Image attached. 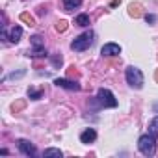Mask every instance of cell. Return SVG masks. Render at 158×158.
Returning <instances> with one entry per match:
<instances>
[{
  "label": "cell",
  "mask_w": 158,
  "mask_h": 158,
  "mask_svg": "<svg viewBox=\"0 0 158 158\" xmlns=\"http://www.w3.org/2000/svg\"><path fill=\"white\" fill-rule=\"evenodd\" d=\"M80 4H82V0H63L65 11H73V10H76V8H80Z\"/></svg>",
  "instance_id": "11"
},
{
  "label": "cell",
  "mask_w": 158,
  "mask_h": 158,
  "mask_svg": "<svg viewBox=\"0 0 158 158\" xmlns=\"http://www.w3.org/2000/svg\"><path fill=\"white\" fill-rule=\"evenodd\" d=\"M28 97L34 99V101H37V99L43 97V89H34V88H30V89H28Z\"/></svg>",
  "instance_id": "17"
},
{
  "label": "cell",
  "mask_w": 158,
  "mask_h": 158,
  "mask_svg": "<svg viewBox=\"0 0 158 158\" xmlns=\"http://www.w3.org/2000/svg\"><path fill=\"white\" fill-rule=\"evenodd\" d=\"M97 99H99L101 106H106V108H115L117 106V101H115L114 93L110 89H106V88H101L97 91Z\"/></svg>",
  "instance_id": "5"
},
{
  "label": "cell",
  "mask_w": 158,
  "mask_h": 158,
  "mask_svg": "<svg viewBox=\"0 0 158 158\" xmlns=\"http://www.w3.org/2000/svg\"><path fill=\"white\" fill-rule=\"evenodd\" d=\"M93 37H95V34H93L91 30H89V32H84V34L78 35L76 39H73L71 48H73V50H76V52H82V50H86V48H89V47H91Z\"/></svg>",
  "instance_id": "2"
},
{
  "label": "cell",
  "mask_w": 158,
  "mask_h": 158,
  "mask_svg": "<svg viewBox=\"0 0 158 158\" xmlns=\"http://www.w3.org/2000/svg\"><path fill=\"white\" fill-rule=\"evenodd\" d=\"M21 35H23V28H21V26H13V28L10 30V41H11V43H19Z\"/></svg>",
  "instance_id": "10"
},
{
  "label": "cell",
  "mask_w": 158,
  "mask_h": 158,
  "mask_svg": "<svg viewBox=\"0 0 158 158\" xmlns=\"http://www.w3.org/2000/svg\"><path fill=\"white\" fill-rule=\"evenodd\" d=\"M30 41H32V50H28V56H34V58H45V56H47V50H45L43 37H41V35H32Z\"/></svg>",
  "instance_id": "4"
},
{
  "label": "cell",
  "mask_w": 158,
  "mask_h": 158,
  "mask_svg": "<svg viewBox=\"0 0 158 158\" xmlns=\"http://www.w3.org/2000/svg\"><path fill=\"white\" fill-rule=\"evenodd\" d=\"M19 151L26 156H35V147L28 141V139H21L19 141Z\"/></svg>",
  "instance_id": "8"
},
{
  "label": "cell",
  "mask_w": 158,
  "mask_h": 158,
  "mask_svg": "<svg viewBox=\"0 0 158 158\" xmlns=\"http://www.w3.org/2000/svg\"><path fill=\"white\" fill-rule=\"evenodd\" d=\"M138 149L143 156H152L156 152V138L149 132V134H143L139 139H138Z\"/></svg>",
  "instance_id": "1"
},
{
  "label": "cell",
  "mask_w": 158,
  "mask_h": 158,
  "mask_svg": "<svg viewBox=\"0 0 158 158\" xmlns=\"http://www.w3.org/2000/svg\"><path fill=\"white\" fill-rule=\"evenodd\" d=\"M54 84L58 88H63V89H69V91H80V84L73 82V80H67V78H56Z\"/></svg>",
  "instance_id": "6"
},
{
  "label": "cell",
  "mask_w": 158,
  "mask_h": 158,
  "mask_svg": "<svg viewBox=\"0 0 158 158\" xmlns=\"http://www.w3.org/2000/svg\"><path fill=\"white\" fill-rule=\"evenodd\" d=\"M145 21H147V23H151V24H152V23H154V21H156V17H154V15H145Z\"/></svg>",
  "instance_id": "22"
},
{
  "label": "cell",
  "mask_w": 158,
  "mask_h": 158,
  "mask_svg": "<svg viewBox=\"0 0 158 158\" xmlns=\"http://www.w3.org/2000/svg\"><path fill=\"white\" fill-rule=\"evenodd\" d=\"M125 78H127V84L130 88H134V89L143 88V73L138 67H128L127 73H125Z\"/></svg>",
  "instance_id": "3"
},
{
  "label": "cell",
  "mask_w": 158,
  "mask_h": 158,
  "mask_svg": "<svg viewBox=\"0 0 158 158\" xmlns=\"http://www.w3.org/2000/svg\"><path fill=\"white\" fill-rule=\"evenodd\" d=\"M128 13H130V17H139L141 15V6L139 4H130L128 6Z\"/></svg>",
  "instance_id": "14"
},
{
  "label": "cell",
  "mask_w": 158,
  "mask_h": 158,
  "mask_svg": "<svg viewBox=\"0 0 158 158\" xmlns=\"http://www.w3.org/2000/svg\"><path fill=\"white\" fill-rule=\"evenodd\" d=\"M74 24H78V26H89V15L80 13V15L74 19Z\"/></svg>",
  "instance_id": "12"
},
{
  "label": "cell",
  "mask_w": 158,
  "mask_h": 158,
  "mask_svg": "<svg viewBox=\"0 0 158 158\" xmlns=\"http://www.w3.org/2000/svg\"><path fill=\"white\" fill-rule=\"evenodd\" d=\"M24 69H21V71H17V73H11V74H8L4 80H15V78H21V76H24Z\"/></svg>",
  "instance_id": "19"
},
{
  "label": "cell",
  "mask_w": 158,
  "mask_h": 158,
  "mask_svg": "<svg viewBox=\"0 0 158 158\" xmlns=\"http://www.w3.org/2000/svg\"><path fill=\"white\" fill-rule=\"evenodd\" d=\"M43 156H45V158H48V156L61 158V156H63V152H61L60 149H45V151H43Z\"/></svg>",
  "instance_id": "13"
},
{
  "label": "cell",
  "mask_w": 158,
  "mask_h": 158,
  "mask_svg": "<svg viewBox=\"0 0 158 158\" xmlns=\"http://www.w3.org/2000/svg\"><path fill=\"white\" fill-rule=\"evenodd\" d=\"M61 63H63V60H61V56H54V58H52V65H54V67H60Z\"/></svg>",
  "instance_id": "21"
},
{
  "label": "cell",
  "mask_w": 158,
  "mask_h": 158,
  "mask_svg": "<svg viewBox=\"0 0 158 158\" xmlns=\"http://www.w3.org/2000/svg\"><path fill=\"white\" fill-rule=\"evenodd\" d=\"M101 54L102 56H119L121 54V47L117 43H106L102 48H101Z\"/></svg>",
  "instance_id": "7"
},
{
  "label": "cell",
  "mask_w": 158,
  "mask_h": 158,
  "mask_svg": "<svg viewBox=\"0 0 158 158\" xmlns=\"http://www.w3.org/2000/svg\"><path fill=\"white\" fill-rule=\"evenodd\" d=\"M65 30H67V21H63V19L58 21L56 23V32H65Z\"/></svg>",
  "instance_id": "20"
},
{
  "label": "cell",
  "mask_w": 158,
  "mask_h": 158,
  "mask_svg": "<svg viewBox=\"0 0 158 158\" xmlns=\"http://www.w3.org/2000/svg\"><path fill=\"white\" fill-rule=\"evenodd\" d=\"M24 106H26V101H24V99H21V101H17V102H13V104H11V110H13L15 114H19Z\"/></svg>",
  "instance_id": "18"
},
{
  "label": "cell",
  "mask_w": 158,
  "mask_h": 158,
  "mask_svg": "<svg viewBox=\"0 0 158 158\" xmlns=\"http://www.w3.org/2000/svg\"><path fill=\"white\" fill-rule=\"evenodd\" d=\"M154 78H156V82H158V69H156V73H154Z\"/></svg>",
  "instance_id": "24"
},
{
  "label": "cell",
  "mask_w": 158,
  "mask_h": 158,
  "mask_svg": "<svg viewBox=\"0 0 158 158\" xmlns=\"http://www.w3.org/2000/svg\"><path fill=\"white\" fill-rule=\"evenodd\" d=\"M97 139V132L93 128H86L82 134H80V141L82 143H93Z\"/></svg>",
  "instance_id": "9"
},
{
  "label": "cell",
  "mask_w": 158,
  "mask_h": 158,
  "mask_svg": "<svg viewBox=\"0 0 158 158\" xmlns=\"http://www.w3.org/2000/svg\"><path fill=\"white\" fill-rule=\"evenodd\" d=\"M21 21H23V23H26L28 26H35V19H34L30 13H26V11H24V13H21Z\"/></svg>",
  "instance_id": "15"
},
{
  "label": "cell",
  "mask_w": 158,
  "mask_h": 158,
  "mask_svg": "<svg viewBox=\"0 0 158 158\" xmlns=\"http://www.w3.org/2000/svg\"><path fill=\"white\" fill-rule=\"evenodd\" d=\"M69 76H78V71H74V67L69 69Z\"/></svg>",
  "instance_id": "23"
},
{
  "label": "cell",
  "mask_w": 158,
  "mask_h": 158,
  "mask_svg": "<svg viewBox=\"0 0 158 158\" xmlns=\"http://www.w3.org/2000/svg\"><path fill=\"white\" fill-rule=\"evenodd\" d=\"M149 132H151L154 138H158V115L151 121V125H149Z\"/></svg>",
  "instance_id": "16"
}]
</instances>
